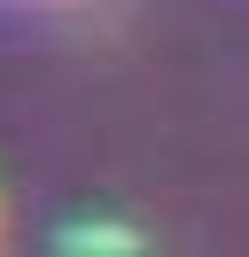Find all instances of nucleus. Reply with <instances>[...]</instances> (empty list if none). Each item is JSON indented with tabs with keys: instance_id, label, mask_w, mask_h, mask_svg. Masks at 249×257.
I'll return each mask as SVG.
<instances>
[{
	"instance_id": "obj_1",
	"label": "nucleus",
	"mask_w": 249,
	"mask_h": 257,
	"mask_svg": "<svg viewBox=\"0 0 249 257\" xmlns=\"http://www.w3.org/2000/svg\"><path fill=\"white\" fill-rule=\"evenodd\" d=\"M70 249H133V234H125V226H117V234L93 226V234H70Z\"/></svg>"
}]
</instances>
